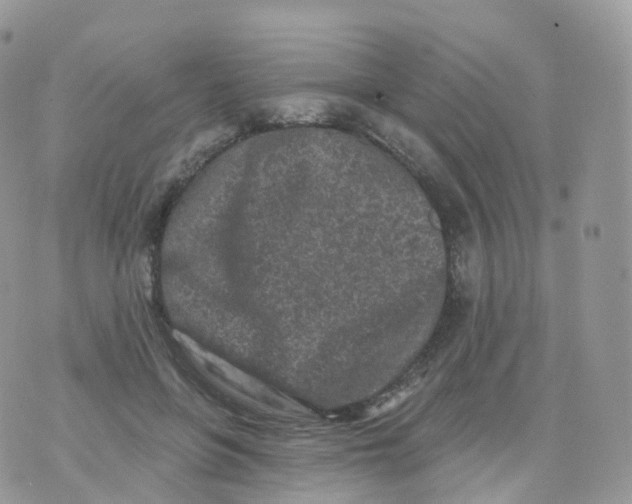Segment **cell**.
Masks as SVG:
<instances>
[{"label":"cell","instance_id":"obj_1","mask_svg":"<svg viewBox=\"0 0 632 504\" xmlns=\"http://www.w3.org/2000/svg\"><path fill=\"white\" fill-rule=\"evenodd\" d=\"M174 335L177 341L186 347L197 360L201 363H207L218 372L234 388L235 392L242 397L244 402L258 407H263L269 403L271 399L269 390L261 382L222 358L203 350L186 335L178 331H175Z\"/></svg>","mask_w":632,"mask_h":504}]
</instances>
